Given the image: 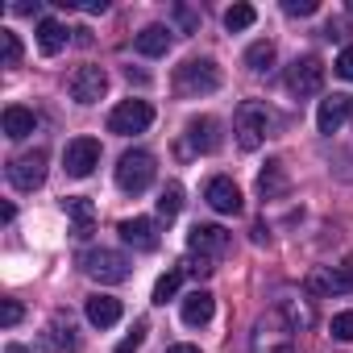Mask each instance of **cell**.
<instances>
[{
    "label": "cell",
    "mask_w": 353,
    "mask_h": 353,
    "mask_svg": "<svg viewBox=\"0 0 353 353\" xmlns=\"http://www.w3.org/2000/svg\"><path fill=\"white\" fill-rule=\"evenodd\" d=\"M0 125H5V137H13V141H21V137H30V133L38 129V117H34V108H21V104H9V108H5V117H0Z\"/></svg>",
    "instance_id": "cell-19"
},
{
    "label": "cell",
    "mask_w": 353,
    "mask_h": 353,
    "mask_svg": "<svg viewBox=\"0 0 353 353\" xmlns=\"http://www.w3.org/2000/svg\"><path fill=\"white\" fill-rule=\"evenodd\" d=\"M96 166H100V141L96 137H71L63 150V170L71 179H88Z\"/></svg>",
    "instance_id": "cell-9"
},
{
    "label": "cell",
    "mask_w": 353,
    "mask_h": 353,
    "mask_svg": "<svg viewBox=\"0 0 353 353\" xmlns=\"http://www.w3.org/2000/svg\"><path fill=\"white\" fill-rule=\"evenodd\" d=\"M88 320H92L96 328H112V324L121 320V299H112V295H92V299H88Z\"/></svg>",
    "instance_id": "cell-21"
},
{
    "label": "cell",
    "mask_w": 353,
    "mask_h": 353,
    "mask_svg": "<svg viewBox=\"0 0 353 353\" xmlns=\"http://www.w3.org/2000/svg\"><path fill=\"white\" fill-rule=\"evenodd\" d=\"M336 274H341V283H345V291H353V254L336 266Z\"/></svg>",
    "instance_id": "cell-37"
},
{
    "label": "cell",
    "mask_w": 353,
    "mask_h": 353,
    "mask_svg": "<svg viewBox=\"0 0 353 353\" xmlns=\"http://www.w3.org/2000/svg\"><path fill=\"white\" fill-rule=\"evenodd\" d=\"M179 283H183V270H166L158 283H154V303H166L179 295Z\"/></svg>",
    "instance_id": "cell-28"
},
{
    "label": "cell",
    "mask_w": 353,
    "mask_h": 353,
    "mask_svg": "<svg viewBox=\"0 0 353 353\" xmlns=\"http://www.w3.org/2000/svg\"><path fill=\"white\" fill-rule=\"evenodd\" d=\"M125 79H129V83H150V75H141V71H133V67L125 71Z\"/></svg>",
    "instance_id": "cell-39"
},
{
    "label": "cell",
    "mask_w": 353,
    "mask_h": 353,
    "mask_svg": "<svg viewBox=\"0 0 353 353\" xmlns=\"http://www.w3.org/2000/svg\"><path fill=\"white\" fill-rule=\"evenodd\" d=\"M150 121H154V108H150L145 100H121V104L108 112V133H121V137L145 133Z\"/></svg>",
    "instance_id": "cell-8"
},
{
    "label": "cell",
    "mask_w": 353,
    "mask_h": 353,
    "mask_svg": "<svg viewBox=\"0 0 353 353\" xmlns=\"http://www.w3.org/2000/svg\"><path fill=\"white\" fill-rule=\"evenodd\" d=\"M212 312H216V295L212 291H192L183 299V324H192V328H204L212 320Z\"/></svg>",
    "instance_id": "cell-18"
},
{
    "label": "cell",
    "mask_w": 353,
    "mask_h": 353,
    "mask_svg": "<svg viewBox=\"0 0 353 353\" xmlns=\"http://www.w3.org/2000/svg\"><path fill=\"white\" fill-rule=\"evenodd\" d=\"M0 50H5V67H17L21 63V42L13 30H0Z\"/></svg>",
    "instance_id": "cell-30"
},
{
    "label": "cell",
    "mask_w": 353,
    "mask_h": 353,
    "mask_svg": "<svg viewBox=\"0 0 353 353\" xmlns=\"http://www.w3.org/2000/svg\"><path fill=\"white\" fill-rule=\"evenodd\" d=\"M320 5H316V0H283V13L287 17H312Z\"/></svg>",
    "instance_id": "cell-34"
},
{
    "label": "cell",
    "mask_w": 353,
    "mask_h": 353,
    "mask_svg": "<svg viewBox=\"0 0 353 353\" xmlns=\"http://www.w3.org/2000/svg\"><path fill=\"white\" fill-rule=\"evenodd\" d=\"M279 129V112L262 100H245L233 117V133H237V145L241 150H258L270 133Z\"/></svg>",
    "instance_id": "cell-1"
},
{
    "label": "cell",
    "mask_w": 353,
    "mask_h": 353,
    "mask_svg": "<svg viewBox=\"0 0 353 353\" xmlns=\"http://www.w3.org/2000/svg\"><path fill=\"white\" fill-rule=\"evenodd\" d=\"M46 150H30V154H21V158H13L9 162V183L17 188V192H34V188H42L46 183Z\"/></svg>",
    "instance_id": "cell-10"
},
{
    "label": "cell",
    "mask_w": 353,
    "mask_h": 353,
    "mask_svg": "<svg viewBox=\"0 0 353 353\" xmlns=\"http://www.w3.org/2000/svg\"><path fill=\"white\" fill-rule=\"evenodd\" d=\"M145 332H150V324H145V320H137V324H133V332L117 345V353H137V349H141V341H145Z\"/></svg>",
    "instance_id": "cell-31"
},
{
    "label": "cell",
    "mask_w": 353,
    "mask_h": 353,
    "mask_svg": "<svg viewBox=\"0 0 353 353\" xmlns=\"http://www.w3.org/2000/svg\"><path fill=\"white\" fill-rule=\"evenodd\" d=\"M254 21H258V9H254V5H233V9L225 13V30H229V34H241V30H250Z\"/></svg>",
    "instance_id": "cell-26"
},
{
    "label": "cell",
    "mask_w": 353,
    "mask_h": 353,
    "mask_svg": "<svg viewBox=\"0 0 353 353\" xmlns=\"http://www.w3.org/2000/svg\"><path fill=\"white\" fill-rule=\"evenodd\" d=\"M63 212L75 221L71 237L88 241V237H92V221H96V208H92V200H83V196H67V200H63Z\"/></svg>",
    "instance_id": "cell-17"
},
{
    "label": "cell",
    "mask_w": 353,
    "mask_h": 353,
    "mask_svg": "<svg viewBox=\"0 0 353 353\" xmlns=\"http://www.w3.org/2000/svg\"><path fill=\"white\" fill-rule=\"evenodd\" d=\"M291 192V174H287V166L279 162V158H270L262 170H258V196L262 200H283Z\"/></svg>",
    "instance_id": "cell-14"
},
{
    "label": "cell",
    "mask_w": 353,
    "mask_h": 353,
    "mask_svg": "<svg viewBox=\"0 0 353 353\" xmlns=\"http://www.w3.org/2000/svg\"><path fill=\"white\" fill-rule=\"evenodd\" d=\"M179 270H183V274H196V279H204V274H212L216 266H212L208 258H196V254H192V258H188V262H183Z\"/></svg>",
    "instance_id": "cell-35"
},
{
    "label": "cell",
    "mask_w": 353,
    "mask_h": 353,
    "mask_svg": "<svg viewBox=\"0 0 353 353\" xmlns=\"http://www.w3.org/2000/svg\"><path fill=\"white\" fill-rule=\"evenodd\" d=\"M291 324L279 316V312H270V316H262L258 324H254V336H250V353H295V341H291Z\"/></svg>",
    "instance_id": "cell-4"
},
{
    "label": "cell",
    "mask_w": 353,
    "mask_h": 353,
    "mask_svg": "<svg viewBox=\"0 0 353 353\" xmlns=\"http://www.w3.org/2000/svg\"><path fill=\"white\" fill-rule=\"evenodd\" d=\"M216 88H221V67L212 59H188L183 67H174V92L183 100L212 96Z\"/></svg>",
    "instance_id": "cell-2"
},
{
    "label": "cell",
    "mask_w": 353,
    "mask_h": 353,
    "mask_svg": "<svg viewBox=\"0 0 353 353\" xmlns=\"http://www.w3.org/2000/svg\"><path fill=\"white\" fill-rule=\"evenodd\" d=\"M166 353H200V345H170Z\"/></svg>",
    "instance_id": "cell-40"
},
{
    "label": "cell",
    "mask_w": 353,
    "mask_h": 353,
    "mask_svg": "<svg viewBox=\"0 0 353 353\" xmlns=\"http://www.w3.org/2000/svg\"><path fill=\"white\" fill-rule=\"evenodd\" d=\"M229 245H233V237H229V229H221V225H196V229L188 233V254L208 258V262L225 258Z\"/></svg>",
    "instance_id": "cell-11"
},
{
    "label": "cell",
    "mask_w": 353,
    "mask_h": 353,
    "mask_svg": "<svg viewBox=\"0 0 353 353\" xmlns=\"http://www.w3.org/2000/svg\"><path fill=\"white\" fill-rule=\"evenodd\" d=\"M349 112H353V100H349Z\"/></svg>",
    "instance_id": "cell-43"
},
{
    "label": "cell",
    "mask_w": 353,
    "mask_h": 353,
    "mask_svg": "<svg viewBox=\"0 0 353 353\" xmlns=\"http://www.w3.org/2000/svg\"><path fill=\"white\" fill-rule=\"evenodd\" d=\"M67 88H71V100L75 104H96L108 92V75H104V67H79Z\"/></svg>",
    "instance_id": "cell-13"
},
{
    "label": "cell",
    "mask_w": 353,
    "mask_h": 353,
    "mask_svg": "<svg viewBox=\"0 0 353 353\" xmlns=\"http://www.w3.org/2000/svg\"><path fill=\"white\" fill-rule=\"evenodd\" d=\"M67 46V26H59V21H38V50L42 54H59Z\"/></svg>",
    "instance_id": "cell-23"
},
{
    "label": "cell",
    "mask_w": 353,
    "mask_h": 353,
    "mask_svg": "<svg viewBox=\"0 0 353 353\" xmlns=\"http://www.w3.org/2000/svg\"><path fill=\"white\" fill-rule=\"evenodd\" d=\"M349 13H353V0H349Z\"/></svg>",
    "instance_id": "cell-42"
},
{
    "label": "cell",
    "mask_w": 353,
    "mask_h": 353,
    "mask_svg": "<svg viewBox=\"0 0 353 353\" xmlns=\"http://www.w3.org/2000/svg\"><path fill=\"white\" fill-rule=\"evenodd\" d=\"M328 332H332L336 341H353V312H336L332 324H328Z\"/></svg>",
    "instance_id": "cell-32"
},
{
    "label": "cell",
    "mask_w": 353,
    "mask_h": 353,
    "mask_svg": "<svg viewBox=\"0 0 353 353\" xmlns=\"http://www.w3.org/2000/svg\"><path fill=\"white\" fill-rule=\"evenodd\" d=\"M266 237H270V233H266V225H262V221H258V225H254V241H258V245H262V241H266Z\"/></svg>",
    "instance_id": "cell-41"
},
{
    "label": "cell",
    "mask_w": 353,
    "mask_h": 353,
    "mask_svg": "<svg viewBox=\"0 0 353 353\" xmlns=\"http://www.w3.org/2000/svg\"><path fill=\"white\" fill-rule=\"evenodd\" d=\"M133 46H137V54L158 59V54H166V50H170V30H166V26H145V30L133 38Z\"/></svg>",
    "instance_id": "cell-20"
},
{
    "label": "cell",
    "mask_w": 353,
    "mask_h": 353,
    "mask_svg": "<svg viewBox=\"0 0 353 353\" xmlns=\"http://www.w3.org/2000/svg\"><path fill=\"white\" fill-rule=\"evenodd\" d=\"M121 237H125V245H133V250H141V254L158 250V225H154V221H145V216L121 221Z\"/></svg>",
    "instance_id": "cell-15"
},
{
    "label": "cell",
    "mask_w": 353,
    "mask_h": 353,
    "mask_svg": "<svg viewBox=\"0 0 353 353\" xmlns=\"http://www.w3.org/2000/svg\"><path fill=\"white\" fill-rule=\"evenodd\" d=\"M324 38H332V42H345V21H328V26H324Z\"/></svg>",
    "instance_id": "cell-38"
},
{
    "label": "cell",
    "mask_w": 353,
    "mask_h": 353,
    "mask_svg": "<svg viewBox=\"0 0 353 353\" xmlns=\"http://www.w3.org/2000/svg\"><path fill=\"white\" fill-rule=\"evenodd\" d=\"M332 71H336L341 79H353V46H345V50L336 54V63H332Z\"/></svg>",
    "instance_id": "cell-36"
},
{
    "label": "cell",
    "mask_w": 353,
    "mask_h": 353,
    "mask_svg": "<svg viewBox=\"0 0 353 353\" xmlns=\"http://www.w3.org/2000/svg\"><path fill=\"white\" fill-rule=\"evenodd\" d=\"M170 17H174V26H179L183 34H200V13H196L192 5H174Z\"/></svg>",
    "instance_id": "cell-29"
},
{
    "label": "cell",
    "mask_w": 353,
    "mask_h": 353,
    "mask_svg": "<svg viewBox=\"0 0 353 353\" xmlns=\"http://www.w3.org/2000/svg\"><path fill=\"white\" fill-rule=\"evenodd\" d=\"M287 88H291V96H299V100L316 96V92L324 88V63H320L316 54L295 59V63L287 67Z\"/></svg>",
    "instance_id": "cell-7"
},
{
    "label": "cell",
    "mask_w": 353,
    "mask_h": 353,
    "mask_svg": "<svg viewBox=\"0 0 353 353\" xmlns=\"http://www.w3.org/2000/svg\"><path fill=\"white\" fill-rule=\"evenodd\" d=\"M179 212H183V183L170 179V183L158 192V216H162V221H174Z\"/></svg>",
    "instance_id": "cell-24"
},
{
    "label": "cell",
    "mask_w": 353,
    "mask_h": 353,
    "mask_svg": "<svg viewBox=\"0 0 353 353\" xmlns=\"http://www.w3.org/2000/svg\"><path fill=\"white\" fill-rule=\"evenodd\" d=\"M79 266H83V274H92L96 283H125L129 279V258L125 254H117V250H88L83 258H79Z\"/></svg>",
    "instance_id": "cell-6"
},
{
    "label": "cell",
    "mask_w": 353,
    "mask_h": 353,
    "mask_svg": "<svg viewBox=\"0 0 353 353\" xmlns=\"http://www.w3.org/2000/svg\"><path fill=\"white\" fill-rule=\"evenodd\" d=\"M349 100H353V96H328V100H320V112H316L320 133L332 137V133L345 125V117H349Z\"/></svg>",
    "instance_id": "cell-16"
},
{
    "label": "cell",
    "mask_w": 353,
    "mask_h": 353,
    "mask_svg": "<svg viewBox=\"0 0 353 353\" xmlns=\"http://www.w3.org/2000/svg\"><path fill=\"white\" fill-rule=\"evenodd\" d=\"M50 345L63 349V353H75V349H79V332H75V320H71V316L59 312V316L50 320Z\"/></svg>",
    "instance_id": "cell-22"
},
{
    "label": "cell",
    "mask_w": 353,
    "mask_h": 353,
    "mask_svg": "<svg viewBox=\"0 0 353 353\" xmlns=\"http://www.w3.org/2000/svg\"><path fill=\"white\" fill-rule=\"evenodd\" d=\"M21 316H26V307H21L17 299H5V307H0V324H5V328H17Z\"/></svg>",
    "instance_id": "cell-33"
},
{
    "label": "cell",
    "mask_w": 353,
    "mask_h": 353,
    "mask_svg": "<svg viewBox=\"0 0 353 353\" xmlns=\"http://www.w3.org/2000/svg\"><path fill=\"white\" fill-rule=\"evenodd\" d=\"M274 59H279V50H274V42H266V38H262V42H254V46L245 50V67H250V71H258V75H262V71H270V67H274Z\"/></svg>",
    "instance_id": "cell-25"
},
{
    "label": "cell",
    "mask_w": 353,
    "mask_h": 353,
    "mask_svg": "<svg viewBox=\"0 0 353 353\" xmlns=\"http://www.w3.org/2000/svg\"><path fill=\"white\" fill-rule=\"evenodd\" d=\"M154 154L150 150H129V154H121V162H117V188L125 192V196H141L150 183H154Z\"/></svg>",
    "instance_id": "cell-3"
},
{
    "label": "cell",
    "mask_w": 353,
    "mask_h": 353,
    "mask_svg": "<svg viewBox=\"0 0 353 353\" xmlns=\"http://www.w3.org/2000/svg\"><path fill=\"white\" fill-rule=\"evenodd\" d=\"M204 200H208V208H212V212H221V216H237V212L245 208V200H241V188H237L233 179H225V174L208 179V188H204Z\"/></svg>",
    "instance_id": "cell-12"
},
{
    "label": "cell",
    "mask_w": 353,
    "mask_h": 353,
    "mask_svg": "<svg viewBox=\"0 0 353 353\" xmlns=\"http://www.w3.org/2000/svg\"><path fill=\"white\" fill-rule=\"evenodd\" d=\"M216 150H221V121H216V117H196V121H188L183 141H179V154H183V158H196V154H216Z\"/></svg>",
    "instance_id": "cell-5"
},
{
    "label": "cell",
    "mask_w": 353,
    "mask_h": 353,
    "mask_svg": "<svg viewBox=\"0 0 353 353\" xmlns=\"http://www.w3.org/2000/svg\"><path fill=\"white\" fill-rule=\"evenodd\" d=\"M307 291L328 295V291H345V283H341L336 270H312V274H307Z\"/></svg>",
    "instance_id": "cell-27"
}]
</instances>
